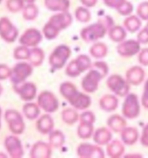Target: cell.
I'll list each match as a JSON object with an SVG mask.
<instances>
[{"instance_id": "6da1fadb", "label": "cell", "mask_w": 148, "mask_h": 158, "mask_svg": "<svg viewBox=\"0 0 148 158\" xmlns=\"http://www.w3.org/2000/svg\"><path fill=\"white\" fill-rule=\"evenodd\" d=\"M109 73V67L107 63L97 61L93 63L88 72L81 81V87L85 93L96 92L99 86V83Z\"/></svg>"}, {"instance_id": "7a4b0ae2", "label": "cell", "mask_w": 148, "mask_h": 158, "mask_svg": "<svg viewBox=\"0 0 148 158\" xmlns=\"http://www.w3.org/2000/svg\"><path fill=\"white\" fill-rule=\"evenodd\" d=\"M71 55L72 51L69 46L65 44L58 45L49 56V64L54 70H60L66 64Z\"/></svg>"}, {"instance_id": "3957f363", "label": "cell", "mask_w": 148, "mask_h": 158, "mask_svg": "<svg viewBox=\"0 0 148 158\" xmlns=\"http://www.w3.org/2000/svg\"><path fill=\"white\" fill-rule=\"evenodd\" d=\"M107 32L108 30L106 28V26L98 22L82 29L80 31V37L85 43L91 44L97 42L98 40L103 38Z\"/></svg>"}, {"instance_id": "277c9868", "label": "cell", "mask_w": 148, "mask_h": 158, "mask_svg": "<svg viewBox=\"0 0 148 158\" xmlns=\"http://www.w3.org/2000/svg\"><path fill=\"white\" fill-rule=\"evenodd\" d=\"M107 85L112 93L120 98L126 97L130 91V84L120 75L113 74L107 80Z\"/></svg>"}, {"instance_id": "5b68a950", "label": "cell", "mask_w": 148, "mask_h": 158, "mask_svg": "<svg viewBox=\"0 0 148 158\" xmlns=\"http://www.w3.org/2000/svg\"><path fill=\"white\" fill-rule=\"evenodd\" d=\"M5 120L9 130L14 135H21L25 130V123L22 115L16 110H7L5 112Z\"/></svg>"}, {"instance_id": "8992f818", "label": "cell", "mask_w": 148, "mask_h": 158, "mask_svg": "<svg viewBox=\"0 0 148 158\" xmlns=\"http://www.w3.org/2000/svg\"><path fill=\"white\" fill-rule=\"evenodd\" d=\"M121 112L126 119L132 120L139 117L140 115V102L136 94L129 93L125 97Z\"/></svg>"}, {"instance_id": "52a82bcc", "label": "cell", "mask_w": 148, "mask_h": 158, "mask_svg": "<svg viewBox=\"0 0 148 158\" xmlns=\"http://www.w3.org/2000/svg\"><path fill=\"white\" fill-rule=\"evenodd\" d=\"M33 73V66L30 63L19 62L14 65L11 75V83L13 85L20 84L25 82L26 79Z\"/></svg>"}, {"instance_id": "ba28073f", "label": "cell", "mask_w": 148, "mask_h": 158, "mask_svg": "<svg viewBox=\"0 0 148 158\" xmlns=\"http://www.w3.org/2000/svg\"><path fill=\"white\" fill-rule=\"evenodd\" d=\"M37 103L46 113H54L59 110V102L54 94L49 90H44L37 96Z\"/></svg>"}, {"instance_id": "9c48e42d", "label": "cell", "mask_w": 148, "mask_h": 158, "mask_svg": "<svg viewBox=\"0 0 148 158\" xmlns=\"http://www.w3.org/2000/svg\"><path fill=\"white\" fill-rule=\"evenodd\" d=\"M0 37L6 43H14L19 37V30L6 17L0 19Z\"/></svg>"}, {"instance_id": "30bf717a", "label": "cell", "mask_w": 148, "mask_h": 158, "mask_svg": "<svg viewBox=\"0 0 148 158\" xmlns=\"http://www.w3.org/2000/svg\"><path fill=\"white\" fill-rule=\"evenodd\" d=\"M77 156L81 158H104L105 151L99 145L82 143L77 147Z\"/></svg>"}, {"instance_id": "8fae6325", "label": "cell", "mask_w": 148, "mask_h": 158, "mask_svg": "<svg viewBox=\"0 0 148 158\" xmlns=\"http://www.w3.org/2000/svg\"><path fill=\"white\" fill-rule=\"evenodd\" d=\"M66 101L77 110H85L92 104V98H90V96H88L86 93L80 92L78 89L70 95Z\"/></svg>"}, {"instance_id": "7c38bea8", "label": "cell", "mask_w": 148, "mask_h": 158, "mask_svg": "<svg viewBox=\"0 0 148 158\" xmlns=\"http://www.w3.org/2000/svg\"><path fill=\"white\" fill-rule=\"evenodd\" d=\"M4 145L11 157L21 158L24 156V151L23 145L17 135L13 134V135H7L4 142Z\"/></svg>"}, {"instance_id": "4fadbf2b", "label": "cell", "mask_w": 148, "mask_h": 158, "mask_svg": "<svg viewBox=\"0 0 148 158\" xmlns=\"http://www.w3.org/2000/svg\"><path fill=\"white\" fill-rule=\"evenodd\" d=\"M140 43L138 40L129 39L124 40L122 42L119 43L117 46V52L122 57H132L137 54H139L140 51Z\"/></svg>"}, {"instance_id": "5bb4252c", "label": "cell", "mask_w": 148, "mask_h": 158, "mask_svg": "<svg viewBox=\"0 0 148 158\" xmlns=\"http://www.w3.org/2000/svg\"><path fill=\"white\" fill-rule=\"evenodd\" d=\"M13 89L19 96L21 100L30 102L37 96V86L32 82H24L22 84L13 85Z\"/></svg>"}, {"instance_id": "9a60e30c", "label": "cell", "mask_w": 148, "mask_h": 158, "mask_svg": "<svg viewBox=\"0 0 148 158\" xmlns=\"http://www.w3.org/2000/svg\"><path fill=\"white\" fill-rule=\"evenodd\" d=\"M43 39V33L36 28H29L19 37V44L27 47H37Z\"/></svg>"}, {"instance_id": "2e32d148", "label": "cell", "mask_w": 148, "mask_h": 158, "mask_svg": "<svg viewBox=\"0 0 148 158\" xmlns=\"http://www.w3.org/2000/svg\"><path fill=\"white\" fill-rule=\"evenodd\" d=\"M48 22L53 24L59 31L67 29L72 23V16L68 11L59 12L55 15H52L49 19Z\"/></svg>"}, {"instance_id": "e0dca14e", "label": "cell", "mask_w": 148, "mask_h": 158, "mask_svg": "<svg viewBox=\"0 0 148 158\" xmlns=\"http://www.w3.org/2000/svg\"><path fill=\"white\" fill-rule=\"evenodd\" d=\"M52 147L50 143L38 141L33 144L30 150L31 158H50L51 157Z\"/></svg>"}, {"instance_id": "ac0fdd59", "label": "cell", "mask_w": 148, "mask_h": 158, "mask_svg": "<svg viewBox=\"0 0 148 158\" xmlns=\"http://www.w3.org/2000/svg\"><path fill=\"white\" fill-rule=\"evenodd\" d=\"M145 70L139 65H134L127 70L125 73V79L130 85L138 86L141 84L145 79Z\"/></svg>"}, {"instance_id": "d6986e66", "label": "cell", "mask_w": 148, "mask_h": 158, "mask_svg": "<svg viewBox=\"0 0 148 158\" xmlns=\"http://www.w3.org/2000/svg\"><path fill=\"white\" fill-rule=\"evenodd\" d=\"M54 128L53 118L49 113L42 115L36 122V129L42 135H49Z\"/></svg>"}, {"instance_id": "ffe728a7", "label": "cell", "mask_w": 148, "mask_h": 158, "mask_svg": "<svg viewBox=\"0 0 148 158\" xmlns=\"http://www.w3.org/2000/svg\"><path fill=\"white\" fill-rule=\"evenodd\" d=\"M99 107L106 112H112L119 106V99L114 94H106L99 99Z\"/></svg>"}, {"instance_id": "44dd1931", "label": "cell", "mask_w": 148, "mask_h": 158, "mask_svg": "<svg viewBox=\"0 0 148 158\" xmlns=\"http://www.w3.org/2000/svg\"><path fill=\"white\" fill-rule=\"evenodd\" d=\"M107 124L112 132L120 133L127 126V122L125 116H120L118 114H113L107 119Z\"/></svg>"}, {"instance_id": "7402d4cb", "label": "cell", "mask_w": 148, "mask_h": 158, "mask_svg": "<svg viewBox=\"0 0 148 158\" xmlns=\"http://www.w3.org/2000/svg\"><path fill=\"white\" fill-rule=\"evenodd\" d=\"M93 139L94 143L99 146L107 145L112 140V134L111 130L106 127H101L93 133Z\"/></svg>"}, {"instance_id": "603a6c76", "label": "cell", "mask_w": 148, "mask_h": 158, "mask_svg": "<svg viewBox=\"0 0 148 158\" xmlns=\"http://www.w3.org/2000/svg\"><path fill=\"white\" fill-rule=\"evenodd\" d=\"M125 153V143L115 139L111 140L107 147V155L111 158H120Z\"/></svg>"}, {"instance_id": "cb8c5ba5", "label": "cell", "mask_w": 148, "mask_h": 158, "mask_svg": "<svg viewBox=\"0 0 148 158\" xmlns=\"http://www.w3.org/2000/svg\"><path fill=\"white\" fill-rule=\"evenodd\" d=\"M121 141L125 143V145H133L139 138V130L135 127H125L124 130L120 132Z\"/></svg>"}, {"instance_id": "d4e9b609", "label": "cell", "mask_w": 148, "mask_h": 158, "mask_svg": "<svg viewBox=\"0 0 148 158\" xmlns=\"http://www.w3.org/2000/svg\"><path fill=\"white\" fill-rule=\"evenodd\" d=\"M70 5V0H45V6L51 11H68Z\"/></svg>"}, {"instance_id": "484cf974", "label": "cell", "mask_w": 148, "mask_h": 158, "mask_svg": "<svg viewBox=\"0 0 148 158\" xmlns=\"http://www.w3.org/2000/svg\"><path fill=\"white\" fill-rule=\"evenodd\" d=\"M127 31L124 26L120 25H113L108 31V36L110 40L114 43H120L124 41L127 36Z\"/></svg>"}, {"instance_id": "4316f807", "label": "cell", "mask_w": 148, "mask_h": 158, "mask_svg": "<svg viewBox=\"0 0 148 158\" xmlns=\"http://www.w3.org/2000/svg\"><path fill=\"white\" fill-rule=\"evenodd\" d=\"M89 53L96 59H102L107 56L108 53V47L105 43L95 42L90 47Z\"/></svg>"}, {"instance_id": "83f0119b", "label": "cell", "mask_w": 148, "mask_h": 158, "mask_svg": "<svg viewBox=\"0 0 148 158\" xmlns=\"http://www.w3.org/2000/svg\"><path fill=\"white\" fill-rule=\"evenodd\" d=\"M45 60V52L41 48L33 47L31 49L30 56L28 61L33 67H39L41 66L43 62Z\"/></svg>"}, {"instance_id": "f1b7e54d", "label": "cell", "mask_w": 148, "mask_h": 158, "mask_svg": "<svg viewBox=\"0 0 148 158\" xmlns=\"http://www.w3.org/2000/svg\"><path fill=\"white\" fill-rule=\"evenodd\" d=\"M23 113L28 120H36L40 115V107L35 102H27L23 106Z\"/></svg>"}, {"instance_id": "f546056e", "label": "cell", "mask_w": 148, "mask_h": 158, "mask_svg": "<svg viewBox=\"0 0 148 158\" xmlns=\"http://www.w3.org/2000/svg\"><path fill=\"white\" fill-rule=\"evenodd\" d=\"M49 143L52 149H60L65 142V136L61 130H52L49 134Z\"/></svg>"}, {"instance_id": "4dcf8cb0", "label": "cell", "mask_w": 148, "mask_h": 158, "mask_svg": "<svg viewBox=\"0 0 148 158\" xmlns=\"http://www.w3.org/2000/svg\"><path fill=\"white\" fill-rule=\"evenodd\" d=\"M142 25L141 19L138 16L130 15L124 20V27L127 31L131 33L137 32Z\"/></svg>"}, {"instance_id": "1f68e13d", "label": "cell", "mask_w": 148, "mask_h": 158, "mask_svg": "<svg viewBox=\"0 0 148 158\" xmlns=\"http://www.w3.org/2000/svg\"><path fill=\"white\" fill-rule=\"evenodd\" d=\"M93 133H94L93 123L79 122V124L77 129V135L80 139H90L93 135Z\"/></svg>"}, {"instance_id": "d6a6232c", "label": "cell", "mask_w": 148, "mask_h": 158, "mask_svg": "<svg viewBox=\"0 0 148 158\" xmlns=\"http://www.w3.org/2000/svg\"><path fill=\"white\" fill-rule=\"evenodd\" d=\"M61 117L64 123L68 125H73L77 122L79 121V115L77 110L74 108H66L61 112Z\"/></svg>"}, {"instance_id": "836d02e7", "label": "cell", "mask_w": 148, "mask_h": 158, "mask_svg": "<svg viewBox=\"0 0 148 158\" xmlns=\"http://www.w3.org/2000/svg\"><path fill=\"white\" fill-rule=\"evenodd\" d=\"M38 16V8L36 5L28 4L23 9V18L27 21H33Z\"/></svg>"}, {"instance_id": "e575fe53", "label": "cell", "mask_w": 148, "mask_h": 158, "mask_svg": "<svg viewBox=\"0 0 148 158\" xmlns=\"http://www.w3.org/2000/svg\"><path fill=\"white\" fill-rule=\"evenodd\" d=\"M59 31L56 28L53 24H51L50 22H47L42 30V33H43V36L46 37L48 40H53L58 37L59 34Z\"/></svg>"}, {"instance_id": "d590c367", "label": "cell", "mask_w": 148, "mask_h": 158, "mask_svg": "<svg viewBox=\"0 0 148 158\" xmlns=\"http://www.w3.org/2000/svg\"><path fill=\"white\" fill-rule=\"evenodd\" d=\"M75 18L79 23H85L90 22L92 19V15L87 7H78L75 10Z\"/></svg>"}, {"instance_id": "8d00e7d4", "label": "cell", "mask_w": 148, "mask_h": 158, "mask_svg": "<svg viewBox=\"0 0 148 158\" xmlns=\"http://www.w3.org/2000/svg\"><path fill=\"white\" fill-rule=\"evenodd\" d=\"M30 52H31V50L29 49V47L21 44L20 46L16 47L14 49L13 56L16 60H28Z\"/></svg>"}, {"instance_id": "74e56055", "label": "cell", "mask_w": 148, "mask_h": 158, "mask_svg": "<svg viewBox=\"0 0 148 158\" xmlns=\"http://www.w3.org/2000/svg\"><path fill=\"white\" fill-rule=\"evenodd\" d=\"M75 61H76L77 64L79 66L81 73H83L85 71L89 70L91 68L92 64H93L91 58L87 55H85V54H81V55L77 56V58L75 59Z\"/></svg>"}, {"instance_id": "f35d334b", "label": "cell", "mask_w": 148, "mask_h": 158, "mask_svg": "<svg viewBox=\"0 0 148 158\" xmlns=\"http://www.w3.org/2000/svg\"><path fill=\"white\" fill-rule=\"evenodd\" d=\"M6 7L11 12L17 13L20 10H23L24 7V0H7Z\"/></svg>"}, {"instance_id": "ab89813d", "label": "cell", "mask_w": 148, "mask_h": 158, "mask_svg": "<svg viewBox=\"0 0 148 158\" xmlns=\"http://www.w3.org/2000/svg\"><path fill=\"white\" fill-rule=\"evenodd\" d=\"M65 75L69 77H77L81 74V71L79 70V66L77 64L75 59L72 60L65 67Z\"/></svg>"}, {"instance_id": "60d3db41", "label": "cell", "mask_w": 148, "mask_h": 158, "mask_svg": "<svg viewBox=\"0 0 148 158\" xmlns=\"http://www.w3.org/2000/svg\"><path fill=\"white\" fill-rule=\"evenodd\" d=\"M137 15L141 20L148 21V2L139 4L137 8Z\"/></svg>"}, {"instance_id": "b9f144b4", "label": "cell", "mask_w": 148, "mask_h": 158, "mask_svg": "<svg viewBox=\"0 0 148 158\" xmlns=\"http://www.w3.org/2000/svg\"><path fill=\"white\" fill-rule=\"evenodd\" d=\"M117 11L122 16H130L133 11V5L128 1H125L117 9Z\"/></svg>"}, {"instance_id": "7bdbcfd3", "label": "cell", "mask_w": 148, "mask_h": 158, "mask_svg": "<svg viewBox=\"0 0 148 158\" xmlns=\"http://www.w3.org/2000/svg\"><path fill=\"white\" fill-rule=\"evenodd\" d=\"M96 121V116L93 114V111H84L79 115V122L93 123Z\"/></svg>"}, {"instance_id": "ee69618b", "label": "cell", "mask_w": 148, "mask_h": 158, "mask_svg": "<svg viewBox=\"0 0 148 158\" xmlns=\"http://www.w3.org/2000/svg\"><path fill=\"white\" fill-rule=\"evenodd\" d=\"M12 69L5 64H0V81L6 80L11 77Z\"/></svg>"}, {"instance_id": "f6af8a7d", "label": "cell", "mask_w": 148, "mask_h": 158, "mask_svg": "<svg viewBox=\"0 0 148 158\" xmlns=\"http://www.w3.org/2000/svg\"><path fill=\"white\" fill-rule=\"evenodd\" d=\"M98 22H99L103 25H105L108 31H109V29L111 28L114 25V20L109 15H104L103 17H99L98 19Z\"/></svg>"}, {"instance_id": "bcb514c9", "label": "cell", "mask_w": 148, "mask_h": 158, "mask_svg": "<svg viewBox=\"0 0 148 158\" xmlns=\"http://www.w3.org/2000/svg\"><path fill=\"white\" fill-rule=\"evenodd\" d=\"M138 61L141 65L148 66V48H144L140 50L138 56Z\"/></svg>"}, {"instance_id": "7dc6e473", "label": "cell", "mask_w": 148, "mask_h": 158, "mask_svg": "<svg viewBox=\"0 0 148 158\" xmlns=\"http://www.w3.org/2000/svg\"><path fill=\"white\" fill-rule=\"evenodd\" d=\"M141 105L146 110H148V78L144 85V90L141 97Z\"/></svg>"}, {"instance_id": "c3c4849f", "label": "cell", "mask_w": 148, "mask_h": 158, "mask_svg": "<svg viewBox=\"0 0 148 158\" xmlns=\"http://www.w3.org/2000/svg\"><path fill=\"white\" fill-rule=\"evenodd\" d=\"M137 40L141 44H148V31L146 29L144 28L139 31V32L137 35Z\"/></svg>"}, {"instance_id": "681fc988", "label": "cell", "mask_w": 148, "mask_h": 158, "mask_svg": "<svg viewBox=\"0 0 148 158\" xmlns=\"http://www.w3.org/2000/svg\"><path fill=\"white\" fill-rule=\"evenodd\" d=\"M103 1L107 6L117 10L123 3H125L126 0H103Z\"/></svg>"}, {"instance_id": "f907efd6", "label": "cell", "mask_w": 148, "mask_h": 158, "mask_svg": "<svg viewBox=\"0 0 148 158\" xmlns=\"http://www.w3.org/2000/svg\"><path fill=\"white\" fill-rule=\"evenodd\" d=\"M140 143L144 147L148 148V123L144 126L142 130V133L140 135Z\"/></svg>"}, {"instance_id": "816d5d0a", "label": "cell", "mask_w": 148, "mask_h": 158, "mask_svg": "<svg viewBox=\"0 0 148 158\" xmlns=\"http://www.w3.org/2000/svg\"><path fill=\"white\" fill-rule=\"evenodd\" d=\"M80 2L85 7L91 8V7H94L96 5L98 0H80Z\"/></svg>"}, {"instance_id": "f5cc1de1", "label": "cell", "mask_w": 148, "mask_h": 158, "mask_svg": "<svg viewBox=\"0 0 148 158\" xmlns=\"http://www.w3.org/2000/svg\"><path fill=\"white\" fill-rule=\"evenodd\" d=\"M134 155L135 154H133V156H130V155L127 154V155H125V157H130V156H132V157H133H133H134V156H137V157H142V155H141V154H139V155H137V156H134Z\"/></svg>"}, {"instance_id": "db71d44e", "label": "cell", "mask_w": 148, "mask_h": 158, "mask_svg": "<svg viewBox=\"0 0 148 158\" xmlns=\"http://www.w3.org/2000/svg\"><path fill=\"white\" fill-rule=\"evenodd\" d=\"M24 2H26L27 4H33L36 0H24Z\"/></svg>"}, {"instance_id": "11a10c76", "label": "cell", "mask_w": 148, "mask_h": 158, "mask_svg": "<svg viewBox=\"0 0 148 158\" xmlns=\"http://www.w3.org/2000/svg\"><path fill=\"white\" fill-rule=\"evenodd\" d=\"M3 92V87H2V85L0 84V96H1V94Z\"/></svg>"}, {"instance_id": "9f6ffc18", "label": "cell", "mask_w": 148, "mask_h": 158, "mask_svg": "<svg viewBox=\"0 0 148 158\" xmlns=\"http://www.w3.org/2000/svg\"><path fill=\"white\" fill-rule=\"evenodd\" d=\"M145 28L146 29V30H147V31H148V22H147V23H146V26H145Z\"/></svg>"}, {"instance_id": "6f0895ef", "label": "cell", "mask_w": 148, "mask_h": 158, "mask_svg": "<svg viewBox=\"0 0 148 158\" xmlns=\"http://www.w3.org/2000/svg\"><path fill=\"white\" fill-rule=\"evenodd\" d=\"M1 116H2V109L0 108V118H1Z\"/></svg>"}, {"instance_id": "680465c9", "label": "cell", "mask_w": 148, "mask_h": 158, "mask_svg": "<svg viewBox=\"0 0 148 158\" xmlns=\"http://www.w3.org/2000/svg\"><path fill=\"white\" fill-rule=\"evenodd\" d=\"M0 129H1V118H0Z\"/></svg>"}, {"instance_id": "91938a15", "label": "cell", "mask_w": 148, "mask_h": 158, "mask_svg": "<svg viewBox=\"0 0 148 158\" xmlns=\"http://www.w3.org/2000/svg\"><path fill=\"white\" fill-rule=\"evenodd\" d=\"M2 1H3V0H0V3H1V2H2Z\"/></svg>"}]
</instances>
